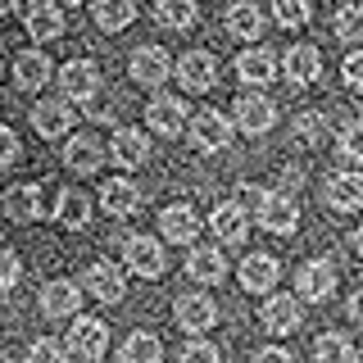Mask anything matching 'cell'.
<instances>
[{
    "mask_svg": "<svg viewBox=\"0 0 363 363\" xmlns=\"http://www.w3.org/2000/svg\"><path fill=\"white\" fill-rule=\"evenodd\" d=\"M264 196L268 191H259V186H250V182H241V186H236V209H245V213H259V204H264Z\"/></svg>",
    "mask_w": 363,
    "mask_h": 363,
    "instance_id": "obj_42",
    "label": "cell"
},
{
    "mask_svg": "<svg viewBox=\"0 0 363 363\" xmlns=\"http://www.w3.org/2000/svg\"><path fill=\"white\" fill-rule=\"evenodd\" d=\"M359 363H363V359H359Z\"/></svg>",
    "mask_w": 363,
    "mask_h": 363,
    "instance_id": "obj_52",
    "label": "cell"
},
{
    "mask_svg": "<svg viewBox=\"0 0 363 363\" xmlns=\"http://www.w3.org/2000/svg\"><path fill=\"white\" fill-rule=\"evenodd\" d=\"M227 141H232V123H227V113H218V109H200L196 118H191V145H196L200 155L223 150Z\"/></svg>",
    "mask_w": 363,
    "mask_h": 363,
    "instance_id": "obj_8",
    "label": "cell"
},
{
    "mask_svg": "<svg viewBox=\"0 0 363 363\" xmlns=\"http://www.w3.org/2000/svg\"><path fill=\"white\" fill-rule=\"evenodd\" d=\"M55 77H60V91H64L68 105H91L100 91V68L91 60H68Z\"/></svg>",
    "mask_w": 363,
    "mask_h": 363,
    "instance_id": "obj_2",
    "label": "cell"
},
{
    "mask_svg": "<svg viewBox=\"0 0 363 363\" xmlns=\"http://www.w3.org/2000/svg\"><path fill=\"white\" fill-rule=\"evenodd\" d=\"M186 277L191 281H204V286H213V281L227 277V255L218 245H191L186 255Z\"/></svg>",
    "mask_w": 363,
    "mask_h": 363,
    "instance_id": "obj_19",
    "label": "cell"
},
{
    "mask_svg": "<svg viewBox=\"0 0 363 363\" xmlns=\"http://www.w3.org/2000/svg\"><path fill=\"white\" fill-rule=\"evenodd\" d=\"M236 77L250 86H268L272 77H277V60L264 50V45H250V50L236 55Z\"/></svg>",
    "mask_w": 363,
    "mask_h": 363,
    "instance_id": "obj_25",
    "label": "cell"
},
{
    "mask_svg": "<svg viewBox=\"0 0 363 363\" xmlns=\"http://www.w3.org/2000/svg\"><path fill=\"white\" fill-rule=\"evenodd\" d=\"M50 77H55V64H50V55H45V50H23L18 60H14L18 91H41Z\"/></svg>",
    "mask_w": 363,
    "mask_h": 363,
    "instance_id": "obj_22",
    "label": "cell"
},
{
    "mask_svg": "<svg viewBox=\"0 0 363 363\" xmlns=\"http://www.w3.org/2000/svg\"><path fill=\"white\" fill-rule=\"evenodd\" d=\"M32 128L41 136H64L73 128V109H68V100H37L32 105Z\"/></svg>",
    "mask_w": 363,
    "mask_h": 363,
    "instance_id": "obj_28",
    "label": "cell"
},
{
    "mask_svg": "<svg viewBox=\"0 0 363 363\" xmlns=\"http://www.w3.org/2000/svg\"><path fill=\"white\" fill-rule=\"evenodd\" d=\"M159 232H164V241H173V245H196V236H200L196 209H191V204H168V209L159 213Z\"/></svg>",
    "mask_w": 363,
    "mask_h": 363,
    "instance_id": "obj_15",
    "label": "cell"
},
{
    "mask_svg": "<svg viewBox=\"0 0 363 363\" xmlns=\"http://www.w3.org/2000/svg\"><path fill=\"white\" fill-rule=\"evenodd\" d=\"M277 277H281V264L272 255H245V264H241V286L245 291L264 295V291L277 286Z\"/></svg>",
    "mask_w": 363,
    "mask_h": 363,
    "instance_id": "obj_27",
    "label": "cell"
},
{
    "mask_svg": "<svg viewBox=\"0 0 363 363\" xmlns=\"http://www.w3.org/2000/svg\"><path fill=\"white\" fill-rule=\"evenodd\" d=\"M227 37H241V41H255V37H264V14H259L250 0H236L232 9H227Z\"/></svg>",
    "mask_w": 363,
    "mask_h": 363,
    "instance_id": "obj_30",
    "label": "cell"
},
{
    "mask_svg": "<svg viewBox=\"0 0 363 363\" xmlns=\"http://www.w3.org/2000/svg\"><path fill=\"white\" fill-rule=\"evenodd\" d=\"M105 145L96 141L91 132H77V136H68V145H64V164H68V173H96L100 164H105Z\"/></svg>",
    "mask_w": 363,
    "mask_h": 363,
    "instance_id": "obj_14",
    "label": "cell"
},
{
    "mask_svg": "<svg viewBox=\"0 0 363 363\" xmlns=\"http://www.w3.org/2000/svg\"><path fill=\"white\" fill-rule=\"evenodd\" d=\"M177 363H218V345H209V340H186Z\"/></svg>",
    "mask_w": 363,
    "mask_h": 363,
    "instance_id": "obj_41",
    "label": "cell"
},
{
    "mask_svg": "<svg viewBox=\"0 0 363 363\" xmlns=\"http://www.w3.org/2000/svg\"><path fill=\"white\" fill-rule=\"evenodd\" d=\"M309 14H313L309 0H272V18H277L281 28H304Z\"/></svg>",
    "mask_w": 363,
    "mask_h": 363,
    "instance_id": "obj_36",
    "label": "cell"
},
{
    "mask_svg": "<svg viewBox=\"0 0 363 363\" xmlns=\"http://www.w3.org/2000/svg\"><path fill=\"white\" fill-rule=\"evenodd\" d=\"M327 204H332L336 213H354L363 209V173H332L327 177Z\"/></svg>",
    "mask_w": 363,
    "mask_h": 363,
    "instance_id": "obj_21",
    "label": "cell"
},
{
    "mask_svg": "<svg viewBox=\"0 0 363 363\" xmlns=\"http://www.w3.org/2000/svg\"><path fill=\"white\" fill-rule=\"evenodd\" d=\"M0 363H14V354H5V350H0Z\"/></svg>",
    "mask_w": 363,
    "mask_h": 363,
    "instance_id": "obj_50",
    "label": "cell"
},
{
    "mask_svg": "<svg viewBox=\"0 0 363 363\" xmlns=\"http://www.w3.org/2000/svg\"><path fill=\"white\" fill-rule=\"evenodd\" d=\"M91 9H96V28L105 32H123L136 23V0H91Z\"/></svg>",
    "mask_w": 363,
    "mask_h": 363,
    "instance_id": "obj_31",
    "label": "cell"
},
{
    "mask_svg": "<svg viewBox=\"0 0 363 363\" xmlns=\"http://www.w3.org/2000/svg\"><path fill=\"white\" fill-rule=\"evenodd\" d=\"M91 113H96L100 123H113V105H96V109H91Z\"/></svg>",
    "mask_w": 363,
    "mask_h": 363,
    "instance_id": "obj_47",
    "label": "cell"
},
{
    "mask_svg": "<svg viewBox=\"0 0 363 363\" xmlns=\"http://www.w3.org/2000/svg\"><path fill=\"white\" fill-rule=\"evenodd\" d=\"M350 318H354V323L363 327V286H359L354 295H350Z\"/></svg>",
    "mask_w": 363,
    "mask_h": 363,
    "instance_id": "obj_46",
    "label": "cell"
},
{
    "mask_svg": "<svg viewBox=\"0 0 363 363\" xmlns=\"http://www.w3.org/2000/svg\"><path fill=\"white\" fill-rule=\"evenodd\" d=\"M340 73H345V86H350V91H363V50L345 55V64H340Z\"/></svg>",
    "mask_w": 363,
    "mask_h": 363,
    "instance_id": "obj_43",
    "label": "cell"
},
{
    "mask_svg": "<svg viewBox=\"0 0 363 363\" xmlns=\"http://www.w3.org/2000/svg\"><path fill=\"white\" fill-rule=\"evenodd\" d=\"M336 150L350 159V164H363V118H350L336 136Z\"/></svg>",
    "mask_w": 363,
    "mask_h": 363,
    "instance_id": "obj_37",
    "label": "cell"
},
{
    "mask_svg": "<svg viewBox=\"0 0 363 363\" xmlns=\"http://www.w3.org/2000/svg\"><path fill=\"white\" fill-rule=\"evenodd\" d=\"M123 264H128L136 277L155 281V277H164L168 259H164V245H159L155 236H128V245H123Z\"/></svg>",
    "mask_w": 363,
    "mask_h": 363,
    "instance_id": "obj_5",
    "label": "cell"
},
{
    "mask_svg": "<svg viewBox=\"0 0 363 363\" xmlns=\"http://www.w3.org/2000/svg\"><path fill=\"white\" fill-rule=\"evenodd\" d=\"M336 37L345 45H363V5L336 9Z\"/></svg>",
    "mask_w": 363,
    "mask_h": 363,
    "instance_id": "obj_35",
    "label": "cell"
},
{
    "mask_svg": "<svg viewBox=\"0 0 363 363\" xmlns=\"http://www.w3.org/2000/svg\"><path fill=\"white\" fill-rule=\"evenodd\" d=\"M145 123H150L155 136H177L186 128V105H182L177 96H155L150 105H145Z\"/></svg>",
    "mask_w": 363,
    "mask_h": 363,
    "instance_id": "obj_16",
    "label": "cell"
},
{
    "mask_svg": "<svg viewBox=\"0 0 363 363\" xmlns=\"http://www.w3.org/2000/svg\"><path fill=\"white\" fill-rule=\"evenodd\" d=\"M64 5H82V0H64Z\"/></svg>",
    "mask_w": 363,
    "mask_h": 363,
    "instance_id": "obj_51",
    "label": "cell"
},
{
    "mask_svg": "<svg viewBox=\"0 0 363 363\" xmlns=\"http://www.w3.org/2000/svg\"><path fill=\"white\" fill-rule=\"evenodd\" d=\"M173 318H177V327L186 336H200V332H209V327L218 323V304H213L209 295H200V291H186V295H177Z\"/></svg>",
    "mask_w": 363,
    "mask_h": 363,
    "instance_id": "obj_4",
    "label": "cell"
},
{
    "mask_svg": "<svg viewBox=\"0 0 363 363\" xmlns=\"http://www.w3.org/2000/svg\"><path fill=\"white\" fill-rule=\"evenodd\" d=\"M109 159L118 168H141L145 159H150V136L136 132V128H118L109 141Z\"/></svg>",
    "mask_w": 363,
    "mask_h": 363,
    "instance_id": "obj_17",
    "label": "cell"
},
{
    "mask_svg": "<svg viewBox=\"0 0 363 363\" xmlns=\"http://www.w3.org/2000/svg\"><path fill=\"white\" fill-rule=\"evenodd\" d=\"M5 209H9L14 223H37V218H45V191L37 186V182H23V186L9 191Z\"/></svg>",
    "mask_w": 363,
    "mask_h": 363,
    "instance_id": "obj_26",
    "label": "cell"
},
{
    "mask_svg": "<svg viewBox=\"0 0 363 363\" xmlns=\"http://www.w3.org/2000/svg\"><path fill=\"white\" fill-rule=\"evenodd\" d=\"M323 132H327V123H323V113H300V118H295V141L300 145H318L323 141Z\"/></svg>",
    "mask_w": 363,
    "mask_h": 363,
    "instance_id": "obj_38",
    "label": "cell"
},
{
    "mask_svg": "<svg viewBox=\"0 0 363 363\" xmlns=\"http://www.w3.org/2000/svg\"><path fill=\"white\" fill-rule=\"evenodd\" d=\"M118 359L123 363H159V359H164V345H159L155 332H132L128 340H123Z\"/></svg>",
    "mask_w": 363,
    "mask_h": 363,
    "instance_id": "obj_32",
    "label": "cell"
},
{
    "mask_svg": "<svg viewBox=\"0 0 363 363\" xmlns=\"http://www.w3.org/2000/svg\"><path fill=\"white\" fill-rule=\"evenodd\" d=\"M259 323L268 336H291L300 327V295H268L259 309Z\"/></svg>",
    "mask_w": 363,
    "mask_h": 363,
    "instance_id": "obj_12",
    "label": "cell"
},
{
    "mask_svg": "<svg viewBox=\"0 0 363 363\" xmlns=\"http://www.w3.org/2000/svg\"><path fill=\"white\" fill-rule=\"evenodd\" d=\"M68 354L73 359H82V363H96V359H105V350H109V327L100 323V318H73V327H68Z\"/></svg>",
    "mask_w": 363,
    "mask_h": 363,
    "instance_id": "obj_1",
    "label": "cell"
},
{
    "mask_svg": "<svg viewBox=\"0 0 363 363\" xmlns=\"http://www.w3.org/2000/svg\"><path fill=\"white\" fill-rule=\"evenodd\" d=\"M82 291L91 295V300H100V304H123V295H128V277L118 272V264L96 259V264L86 268V277H82Z\"/></svg>",
    "mask_w": 363,
    "mask_h": 363,
    "instance_id": "obj_3",
    "label": "cell"
},
{
    "mask_svg": "<svg viewBox=\"0 0 363 363\" xmlns=\"http://www.w3.org/2000/svg\"><path fill=\"white\" fill-rule=\"evenodd\" d=\"M100 204H105V213L109 218H132L136 209H141V186L128 177H113L100 186Z\"/></svg>",
    "mask_w": 363,
    "mask_h": 363,
    "instance_id": "obj_20",
    "label": "cell"
},
{
    "mask_svg": "<svg viewBox=\"0 0 363 363\" xmlns=\"http://www.w3.org/2000/svg\"><path fill=\"white\" fill-rule=\"evenodd\" d=\"M209 227H213V236H218L223 245H241L250 236V213L227 200V204H218V209L209 213Z\"/></svg>",
    "mask_w": 363,
    "mask_h": 363,
    "instance_id": "obj_23",
    "label": "cell"
},
{
    "mask_svg": "<svg viewBox=\"0 0 363 363\" xmlns=\"http://www.w3.org/2000/svg\"><path fill=\"white\" fill-rule=\"evenodd\" d=\"M23 23H28V37L37 45H50V41L64 37V9L55 5V0H32Z\"/></svg>",
    "mask_w": 363,
    "mask_h": 363,
    "instance_id": "obj_11",
    "label": "cell"
},
{
    "mask_svg": "<svg viewBox=\"0 0 363 363\" xmlns=\"http://www.w3.org/2000/svg\"><path fill=\"white\" fill-rule=\"evenodd\" d=\"M55 218H60V227H68V232H77V227L91 223V196L77 186H64L60 200H55Z\"/></svg>",
    "mask_w": 363,
    "mask_h": 363,
    "instance_id": "obj_29",
    "label": "cell"
},
{
    "mask_svg": "<svg viewBox=\"0 0 363 363\" xmlns=\"http://www.w3.org/2000/svg\"><path fill=\"white\" fill-rule=\"evenodd\" d=\"M18 277H23L18 255H14V250H0V295L14 291V286H18Z\"/></svg>",
    "mask_w": 363,
    "mask_h": 363,
    "instance_id": "obj_40",
    "label": "cell"
},
{
    "mask_svg": "<svg viewBox=\"0 0 363 363\" xmlns=\"http://www.w3.org/2000/svg\"><path fill=\"white\" fill-rule=\"evenodd\" d=\"M255 218L264 223V232H272V236H291L295 227H300V204H295L286 191H268Z\"/></svg>",
    "mask_w": 363,
    "mask_h": 363,
    "instance_id": "obj_6",
    "label": "cell"
},
{
    "mask_svg": "<svg viewBox=\"0 0 363 363\" xmlns=\"http://www.w3.org/2000/svg\"><path fill=\"white\" fill-rule=\"evenodd\" d=\"M354 255L363 259V227H359V232H354Z\"/></svg>",
    "mask_w": 363,
    "mask_h": 363,
    "instance_id": "obj_49",
    "label": "cell"
},
{
    "mask_svg": "<svg viewBox=\"0 0 363 363\" xmlns=\"http://www.w3.org/2000/svg\"><path fill=\"white\" fill-rule=\"evenodd\" d=\"M173 73H177L182 91H209L213 82H218V60H213L209 50H186L173 64Z\"/></svg>",
    "mask_w": 363,
    "mask_h": 363,
    "instance_id": "obj_9",
    "label": "cell"
},
{
    "mask_svg": "<svg viewBox=\"0 0 363 363\" xmlns=\"http://www.w3.org/2000/svg\"><path fill=\"white\" fill-rule=\"evenodd\" d=\"M28 363H68V350L60 345V340H32L28 345Z\"/></svg>",
    "mask_w": 363,
    "mask_h": 363,
    "instance_id": "obj_39",
    "label": "cell"
},
{
    "mask_svg": "<svg viewBox=\"0 0 363 363\" xmlns=\"http://www.w3.org/2000/svg\"><path fill=\"white\" fill-rule=\"evenodd\" d=\"M14 5H18V0H0V18H5V14H14Z\"/></svg>",
    "mask_w": 363,
    "mask_h": 363,
    "instance_id": "obj_48",
    "label": "cell"
},
{
    "mask_svg": "<svg viewBox=\"0 0 363 363\" xmlns=\"http://www.w3.org/2000/svg\"><path fill=\"white\" fill-rule=\"evenodd\" d=\"M295 291H300V300L323 304L327 295L336 291V264L332 259H309V264L295 272Z\"/></svg>",
    "mask_w": 363,
    "mask_h": 363,
    "instance_id": "obj_10",
    "label": "cell"
},
{
    "mask_svg": "<svg viewBox=\"0 0 363 363\" xmlns=\"http://www.w3.org/2000/svg\"><path fill=\"white\" fill-rule=\"evenodd\" d=\"M18 159V136L14 128H0V168H9Z\"/></svg>",
    "mask_w": 363,
    "mask_h": 363,
    "instance_id": "obj_44",
    "label": "cell"
},
{
    "mask_svg": "<svg viewBox=\"0 0 363 363\" xmlns=\"http://www.w3.org/2000/svg\"><path fill=\"white\" fill-rule=\"evenodd\" d=\"M196 18H200L196 0H159V23H164V28L182 32V28H191Z\"/></svg>",
    "mask_w": 363,
    "mask_h": 363,
    "instance_id": "obj_33",
    "label": "cell"
},
{
    "mask_svg": "<svg viewBox=\"0 0 363 363\" xmlns=\"http://www.w3.org/2000/svg\"><path fill=\"white\" fill-rule=\"evenodd\" d=\"M255 363H295L291 359V350H281V345H268V350H259Z\"/></svg>",
    "mask_w": 363,
    "mask_h": 363,
    "instance_id": "obj_45",
    "label": "cell"
},
{
    "mask_svg": "<svg viewBox=\"0 0 363 363\" xmlns=\"http://www.w3.org/2000/svg\"><path fill=\"white\" fill-rule=\"evenodd\" d=\"M77 304H82V286H77V281L55 277V281L41 286V313L45 318H73Z\"/></svg>",
    "mask_w": 363,
    "mask_h": 363,
    "instance_id": "obj_18",
    "label": "cell"
},
{
    "mask_svg": "<svg viewBox=\"0 0 363 363\" xmlns=\"http://www.w3.org/2000/svg\"><path fill=\"white\" fill-rule=\"evenodd\" d=\"M281 73H286L295 86L318 82V73H323V55H318V45H291L286 60H281Z\"/></svg>",
    "mask_w": 363,
    "mask_h": 363,
    "instance_id": "obj_24",
    "label": "cell"
},
{
    "mask_svg": "<svg viewBox=\"0 0 363 363\" xmlns=\"http://www.w3.org/2000/svg\"><path fill=\"white\" fill-rule=\"evenodd\" d=\"M313 359H318V363H354V345H350V336L327 332V336H318Z\"/></svg>",
    "mask_w": 363,
    "mask_h": 363,
    "instance_id": "obj_34",
    "label": "cell"
},
{
    "mask_svg": "<svg viewBox=\"0 0 363 363\" xmlns=\"http://www.w3.org/2000/svg\"><path fill=\"white\" fill-rule=\"evenodd\" d=\"M232 109H236V128L250 132V136H264V132H272V123H277V105H272L268 96H241Z\"/></svg>",
    "mask_w": 363,
    "mask_h": 363,
    "instance_id": "obj_13",
    "label": "cell"
},
{
    "mask_svg": "<svg viewBox=\"0 0 363 363\" xmlns=\"http://www.w3.org/2000/svg\"><path fill=\"white\" fill-rule=\"evenodd\" d=\"M128 73H132V82H141V86H164L168 77H173V60H168L164 45H141V50H132Z\"/></svg>",
    "mask_w": 363,
    "mask_h": 363,
    "instance_id": "obj_7",
    "label": "cell"
}]
</instances>
